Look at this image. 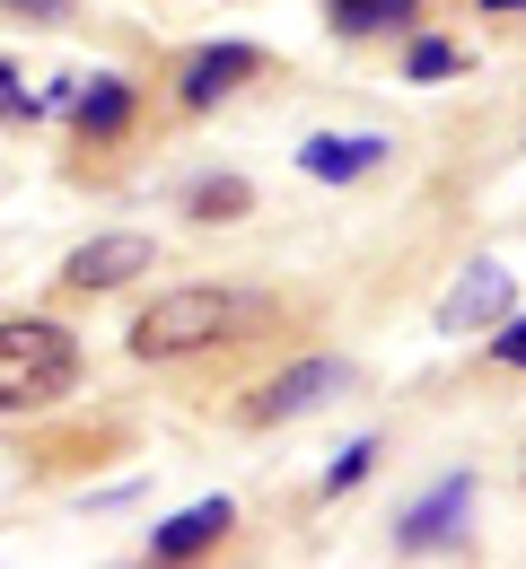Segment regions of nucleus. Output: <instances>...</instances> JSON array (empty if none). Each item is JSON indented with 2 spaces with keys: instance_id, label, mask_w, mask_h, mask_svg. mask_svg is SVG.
I'll use <instances>...</instances> for the list:
<instances>
[{
  "instance_id": "1",
  "label": "nucleus",
  "mask_w": 526,
  "mask_h": 569,
  "mask_svg": "<svg viewBox=\"0 0 526 569\" xmlns=\"http://www.w3.org/2000/svg\"><path fill=\"white\" fill-rule=\"evenodd\" d=\"M79 386V333L53 316H9L0 325V412H44Z\"/></svg>"
},
{
  "instance_id": "2",
  "label": "nucleus",
  "mask_w": 526,
  "mask_h": 569,
  "mask_svg": "<svg viewBox=\"0 0 526 569\" xmlns=\"http://www.w3.org/2000/svg\"><path fill=\"white\" fill-rule=\"evenodd\" d=\"M237 298L228 289H167V298H150L141 316H132V359H193V351H220L228 333H237Z\"/></svg>"
},
{
  "instance_id": "3",
  "label": "nucleus",
  "mask_w": 526,
  "mask_h": 569,
  "mask_svg": "<svg viewBox=\"0 0 526 569\" xmlns=\"http://www.w3.org/2000/svg\"><path fill=\"white\" fill-rule=\"evenodd\" d=\"M343 386H351V359H343V351H307V359H290L281 377H264V386L246 395V421H255V429L299 421V412H316V403H334Z\"/></svg>"
},
{
  "instance_id": "4",
  "label": "nucleus",
  "mask_w": 526,
  "mask_h": 569,
  "mask_svg": "<svg viewBox=\"0 0 526 569\" xmlns=\"http://www.w3.org/2000/svg\"><path fill=\"white\" fill-rule=\"evenodd\" d=\"M150 263H158V246L141 237V228H106V237L71 246V263H62V289L97 298V289H123V281H141Z\"/></svg>"
},
{
  "instance_id": "5",
  "label": "nucleus",
  "mask_w": 526,
  "mask_h": 569,
  "mask_svg": "<svg viewBox=\"0 0 526 569\" xmlns=\"http://www.w3.org/2000/svg\"><path fill=\"white\" fill-rule=\"evenodd\" d=\"M465 526H474V473H439L430 499H413V508L395 517V543H404V552H448Z\"/></svg>"
},
{
  "instance_id": "6",
  "label": "nucleus",
  "mask_w": 526,
  "mask_h": 569,
  "mask_svg": "<svg viewBox=\"0 0 526 569\" xmlns=\"http://www.w3.org/2000/svg\"><path fill=\"white\" fill-rule=\"evenodd\" d=\"M228 535H237V508H228V499H193V508L158 517L150 561H202V552H220Z\"/></svg>"
},
{
  "instance_id": "7",
  "label": "nucleus",
  "mask_w": 526,
  "mask_h": 569,
  "mask_svg": "<svg viewBox=\"0 0 526 569\" xmlns=\"http://www.w3.org/2000/svg\"><path fill=\"white\" fill-rule=\"evenodd\" d=\"M255 71H264V53H255V44H202V53L185 62V79H176V97H185L193 114H211L228 88H246Z\"/></svg>"
},
{
  "instance_id": "8",
  "label": "nucleus",
  "mask_w": 526,
  "mask_h": 569,
  "mask_svg": "<svg viewBox=\"0 0 526 569\" xmlns=\"http://www.w3.org/2000/svg\"><path fill=\"white\" fill-rule=\"evenodd\" d=\"M386 132H316V141H299V167L316 176V184H360L369 167H386Z\"/></svg>"
},
{
  "instance_id": "9",
  "label": "nucleus",
  "mask_w": 526,
  "mask_h": 569,
  "mask_svg": "<svg viewBox=\"0 0 526 569\" xmlns=\"http://www.w3.org/2000/svg\"><path fill=\"white\" fill-rule=\"evenodd\" d=\"M509 316V272L500 263H465V281L439 298V333H483Z\"/></svg>"
},
{
  "instance_id": "10",
  "label": "nucleus",
  "mask_w": 526,
  "mask_h": 569,
  "mask_svg": "<svg viewBox=\"0 0 526 569\" xmlns=\"http://www.w3.org/2000/svg\"><path fill=\"white\" fill-rule=\"evenodd\" d=\"M62 114L88 141H123L132 114H141V97H132V79H79V88H62Z\"/></svg>"
},
{
  "instance_id": "11",
  "label": "nucleus",
  "mask_w": 526,
  "mask_h": 569,
  "mask_svg": "<svg viewBox=\"0 0 526 569\" xmlns=\"http://www.w3.org/2000/svg\"><path fill=\"white\" fill-rule=\"evenodd\" d=\"M325 18H334V36L369 44V36H395V27H413V18H421V0H325Z\"/></svg>"
},
{
  "instance_id": "12",
  "label": "nucleus",
  "mask_w": 526,
  "mask_h": 569,
  "mask_svg": "<svg viewBox=\"0 0 526 569\" xmlns=\"http://www.w3.org/2000/svg\"><path fill=\"white\" fill-rule=\"evenodd\" d=\"M465 71H474V53L448 44V36H421V44L404 53V79H413V88H439V79H465Z\"/></svg>"
},
{
  "instance_id": "13",
  "label": "nucleus",
  "mask_w": 526,
  "mask_h": 569,
  "mask_svg": "<svg viewBox=\"0 0 526 569\" xmlns=\"http://www.w3.org/2000/svg\"><path fill=\"white\" fill-rule=\"evenodd\" d=\"M185 211L202 219V228H220V219H246V211H255V184H246V176H202Z\"/></svg>"
},
{
  "instance_id": "14",
  "label": "nucleus",
  "mask_w": 526,
  "mask_h": 569,
  "mask_svg": "<svg viewBox=\"0 0 526 569\" xmlns=\"http://www.w3.org/2000/svg\"><path fill=\"white\" fill-rule=\"evenodd\" d=\"M369 465H377V447L369 438H360V447H343V456H334V473H325V491L343 499V491H360V482H369Z\"/></svg>"
},
{
  "instance_id": "15",
  "label": "nucleus",
  "mask_w": 526,
  "mask_h": 569,
  "mask_svg": "<svg viewBox=\"0 0 526 569\" xmlns=\"http://www.w3.org/2000/svg\"><path fill=\"white\" fill-rule=\"evenodd\" d=\"M36 114H44V97H27V88H18V71L0 62V123H36Z\"/></svg>"
},
{
  "instance_id": "16",
  "label": "nucleus",
  "mask_w": 526,
  "mask_h": 569,
  "mask_svg": "<svg viewBox=\"0 0 526 569\" xmlns=\"http://www.w3.org/2000/svg\"><path fill=\"white\" fill-rule=\"evenodd\" d=\"M0 9H9V18H27V27H62L79 0H0Z\"/></svg>"
},
{
  "instance_id": "17",
  "label": "nucleus",
  "mask_w": 526,
  "mask_h": 569,
  "mask_svg": "<svg viewBox=\"0 0 526 569\" xmlns=\"http://www.w3.org/2000/svg\"><path fill=\"white\" fill-rule=\"evenodd\" d=\"M500 368H526V316H500V342H492Z\"/></svg>"
},
{
  "instance_id": "18",
  "label": "nucleus",
  "mask_w": 526,
  "mask_h": 569,
  "mask_svg": "<svg viewBox=\"0 0 526 569\" xmlns=\"http://www.w3.org/2000/svg\"><path fill=\"white\" fill-rule=\"evenodd\" d=\"M483 9H492V18H509V9H526V0H483Z\"/></svg>"
}]
</instances>
